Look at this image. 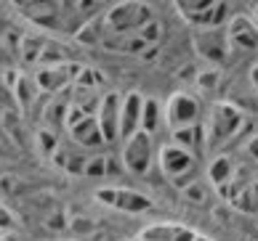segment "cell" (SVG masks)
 I'll use <instances>...</instances> for the list:
<instances>
[{
	"label": "cell",
	"instance_id": "cell-5",
	"mask_svg": "<svg viewBox=\"0 0 258 241\" xmlns=\"http://www.w3.org/2000/svg\"><path fill=\"white\" fill-rule=\"evenodd\" d=\"M192 45L210 64H224L229 56V48H232L226 27H195Z\"/></svg>",
	"mask_w": 258,
	"mask_h": 241
},
{
	"label": "cell",
	"instance_id": "cell-22",
	"mask_svg": "<svg viewBox=\"0 0 258 241\" xmlns=\"http://www.w3.org/2000/svg\"><path fill=\"white\" fill-rule=\"evenodd\" d=\"M250 77H253V82H255V88H258V64L253 66V72H250Z\"/></svg>",
	"mask_w": 258,
	"mask_h": 241
},
{
	"label": "cell",
	"instance_id": "cell-7",
	"mask_svg": "<svg viewBox=\"0 0 258 241\" xmlns=\"http://www.w3.org/2000/svg\"><path fill=\"white\" fill-rule=\"evenodd\" d=\"M120 101H122V95L107 93V95H104V98H99V103H96V119H99L104 143L120 141Z\"/></svg>",
	"mask_w": 258,
	"mask_h": 241
},
{
	"label": "cell",
	"instance_id": "cell-6",
	"mask_svg": "<svg viewBox=\"0 0 258 241\" xmlns=\"http://www.w3.org/2000/svg\"><path fill=\"white\" fill-rule=\"evenodd\" d=\"M195 162H197V151L178 146L176 141L160 146V151H157V165L162 170V175L170 180H184L186 175H192Z\"/></svg>",
	"mask_w": 258,
	"mask_h": 241
},
{
	"label": "cell",
	"instance_id": "cell-18",
	"mask_svg": "<svg viewBox=\"0 0 258 241\" xmlns=\"http://www.w3.org/2000/svg\"><path fill=\"white\" fill-rule=\"evenodd\" d=\"M104 172H107V157H91L88 162H85V172L83 175L88 178H104Z\"/></svg>",
	"mask_w": 258,
	"mask_h": 241
},
{
	"label": "cell",
	"instance_id": "cell-12",
	"mask_svg": "<svg viewBox=\"0 0 258 241\" xmlns=\"http://www.w3.org/2000/svg\"><path fill=\"white\" fill-rule=\"evenodd\" d=\"M70 130H72V138L80 143V146H101L104 136H101V128H99V119L96 114H83L80 119L70 122Z\"/></svg>",
	"mask_w": 258,
	"mask_h": 241
},
{
	"label": "cell",
	"instance_id": "cell-23",
	"mask_svg": "<svg viewBox=\"0 0 258 241\" xmlns=\"http://www.w3.org/2000/svg\"><path fill=\"white\" fill-rule=\"evenodd\" d=\"M253 16H255V22H258V0H255V6H253Z\"/></svg>",
	"mask_w": 258,
	"mask_h": 241
},
{
	"label": "cell",
	"instance_id": "cell-9",
	"mask_svg": "<svg viewBox=\"0 0 258 241\" xmlns=\"http://www.w3.org/2000/svg\"><path fill=\"white\" fill-rule=\"evenodd\" d=\"M229 43L237 51H255L258 48V22H250V16H234L226 24Z\"/></svg>",
	"mask_w": 258,
	"mask_h": 241
},
{
	"label": "cell",
	"instance_id": "cell-3",
	"mask_svg": "<svg viewBox=\"0 0 258 241\" xmlns=\"http://www.w3.org/2000/svg\"><path fill=\"white\" fill-rule=\"evenodd\" d=\"M155 141H152V133H147L144 128H139L136 133H131L128 138H122V151H120V162L125 172L131 175H147L152 170V162H155Z\"/></svg>",
	"mask_w": 258,
	"mask_h": 241
},
{
	"label": "cell",
	"instance_id": "cell-11",
	"mask_svg": "<svg viewBox=\"0 0 258 241\" xmlns=\"http://www.w3.org/2000/svg\"><path fill=\"white\" fill-rule=\"evenodd\" d=\"M218 3H221V0H173L176 11L192 27H205Z\"/></svg>",
	"mask_w": 258,
	"mask_h": 241
},
{
	"label": "cell",
	"instance_id": "cell-1",
	"mask_svg": "<svg viewBox=\"0 0 258 241\" xmlns=\"http://www.w3.org/2000/svg\"><path fill=\"white\" fill-rule=\"evenodd\" d=\"M245 125V117L237 106L226 103V101H218L210 106L208 117L203 122V130H205V146L208 149H218L229 143V138H234L240 128Z\"/></svg>",
	"mask_w": 258,
	"mask_h": 241
},
{
	"label": "cell",
	"instance_id": "cell-8",
	"mask_svg": "<svg viewBox=\"0 0 258 241\" xmlns=\"http://www.w3.org/2000/svg\"><path fill=\"white\" fill-rule=\"evenodd\" d=\"M96 196H99V201H104V204L117 207L122 212H131V215H139V212L152 207V201L144 194L131 191V188H101V191H96Z\"/></svg>",
	"mask_w": 258,
	"mask_h": 241
},
{
	"label": "cell",
	"instance_id": "cell-17",
	"mask_svg": "<svg viewBox=\"0 0 258 241\" xmlns=\"http://www.w3.org/2000/svg\"><path fill=\"white\" fill-rule=\"evenodd\" d=\"M139 35H141V40H144L149 48H152V45H157V43H160V37H162L160 22H157V19H152L149 24H144V27L139 30Z\"/></svg>",
	"mask_w": 258,
	"mask_h": 241
},
{
	"label": "cell",
	"instance_id": "cell-15",
	"mask_svg": "<svg viewBox=\"0 0 258 241\" xmlns=\"http://www.w3.org/2000/svg\"><path fill=\"white\" fill-rule=\"evenodd\" d=\"M165 122V106H162L157 98H144V111H141V128H144L147 133H152L155 136L157 128Z\"/></svg>",
	"mask_w": 258,
	"mask_h": 241
},
{
	"label": "cell",
	"instance_id": "cell-19",
	"mask_svg": "<svg viewBox=\"0 0 258 241\" xmlns=\"http://www.w3.org/2000/svg\"><path fill=\"white\" fill-rule=\"evenodd\" d=\"M205 183L203 180H195V183H189V186L184 188V196L189 199V201H195V204H200V201H205Z\"/></svg>",
	"mask_w": 258,
	"mask_h": 241
},
{
	"label": "cell",
	"instance_id": "cell-20",
	"mask_svg": "<svg viewBox=\"0 0 258 241\" xmlns=\"http://www.w3.org/2000/svg\"><path fill=\"white\" fill-rule=\"evenodd\" d=\"M218 74L216 69H210V72H200L197 74V88H208V90H216V85H218Z\"/></svg>",
	"mask_w": 258,
	"mask_h": 241
},
{
	"label": "cell",
	"instance_id": "cell-2",
	"mask_svg": "<svg viewBox=\"0 0 258 241\" xmlns=\"http://www.w3.org/2000/svg\"><path fill=\"white\" fill-rule=\"evenodd\" d=\"M101 19H104V30L107 32L128 35V32H139L144 24H149L155 19V14H152L149 3H144V0H120Z\"/></svg>",
	"mask_w": 258,
	"mask_h": 241
},
{
	"label": "cell",
	"instance_id": "cell-13",
	"mask_svg": "<svg viewBox=\"0 0 258 241\" xmlns=\"http://www.w3.org/2000/svg\"><path fill=\"white\" fill-rule=\"evenodd\" d=\"M141 238L144 241H195L197 233L176 223H152L149 228L141 230Z\"/></svg>",
	"mask_w": 258,
	"mask_h": 241
},
{
	"label": "cell",
	"instance_id": "cell-10",
	"mask_svg": "<svg viewBox=\"0 0 258 241\" xmlns=\"http://www.w3.org/2000/svg\"><path fill=\"white\" fill-rule=\"evenodd\" d=\"M141 111H144V95L131 90L120 101V138H128L131 133L141 128Z\"/></svg>",
	"mask_w": 258,
	"mask_h": 241
},
{
	"label": "cell",
	"instance_id": "cell-4",
	"mask_svg": "<svg viewBox=\"0 0 258 241\" xmlns=\"http://www.w3.org/2000/svg\"><path fill=\"white\" fill-rule=\"evenodd\" d=\"M203 122V101L195 93L176 90L165 101V125L173 128H186V125H200Z\"/></svg>",
	"mask_w": 258,
	"mask_h": 241
},
{
	"label": "cell",
	"instance_id": "cell-16",
	"mask_svg": "<svg viewBox=\"0 0 258 241\" xmlns=\"http://www.w3.org/2000/svg\"><path fill=\"white\" fill-rule=\"evenodd\" d=\"M232 175H234V165H232V159H229L226 154H221V157H216L213 162H210L208 178L216 188H224V183L232 180Z\"/></svg>",
	"mask_w": 258,
	"mask_h": 241
},
{
	"label": "cell",
	"instance_id": "cell-21",
	"mask_svg": "<svg viewBox=\"0 0 258 241\" xmlns=\"http://www.w3.org/2000/svg\"><path fill=\"white\" fill-rule=\"evenodd\" d=\"M247 154H250L253 159H258V138H250V143H247Z\"/></svg>",
	"mask_w": 258,
	"mask_h": 241
},
{
	"label": "cell",
	"instance_id": "cell-14",
	"mask_svg": "<svg viewBox=\"0 0 258 241\" xmlns=\"http://www.w3.org/2000/svg\"><path fill=\"white\" fill-rule=\"evenodd\" d=\"M170 141H176L178 146H184V149L200 151V149L205 146L203 122H200V125H186V128H173V130H170Z\"/></svg>",
	"mask_w": 258,
	"mask_h": 241
}]
</instances>
